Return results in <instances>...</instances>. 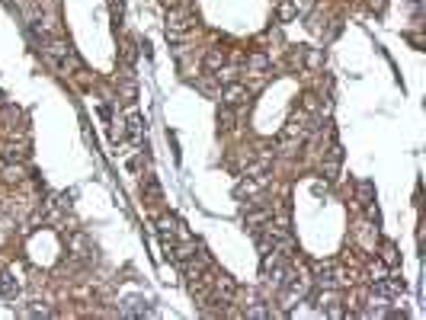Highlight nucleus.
<instances>
[{"label":"nucleus","instance_id":"nucleus-1","mask_svg":"<svg viewBox=\"0 0 426 320\" xmlns=\"http://www.w3.org/2000/svg\"><path fill=\"white\" fill-rule=\"evenodd\" d=\"M192 29H196V17H192L189 3L170 7V13H167V39H170V42H183Z\"/></svg>","mask_w":426,"mask_h":320},{"label":"nucleus","instance_id":"nucleus-2","mask_svg":"<svg viewBox=\"0 0 426 320\" xmlns=\"http://www.w3.org/2000/svg\"><path fill=\"white\" fill-rule=\"evenodd\" d=\"M250 87H243V84H225V90L218 93V100H221V106H231V109H243V106L250 103Z\"/></svg>","mask_w":426,"mask_h":320},{"label":"nucleus","instance_id":"nucleus-3","mask_svg":"<svg viewBox=\"0 0 426 320\" xmlns=\"http://www.w3.org/2000/svg\"><path fill=\"white\" fill-rule=\"evenodd\" d=\"M209 279H212V298L215 301H231L237 294V282L228 272H212Z\"/></svg>","mask_w":426,"mask_h":320},{"label":"nucleus","instance_id":"nucleus-4","mask_svg":"<svg viewBox=\"0 0 426 320\" xmlns=\"http://www.w3.org/2000/svg\"><path fill=\"white\" fill-rule=\"evenodd\" d=\"M340 164H343V147H340L337 141H333L331 151H324V160H321V176H324V180H327V182L337 180Z\"/></svg>","mask_w":426,"mask_h":320},{"label":"nucleus","instance_id":"nucleus-5","mask_svg":"<svg viewBox=\"0 0 426 320\" xmlns=\"http://www.w3.org/2000/svg\"><path fill=\"white\" fill-rule=\"evenodd\" d=\"M404 292H407V282H404L400 276H394V272L375 282V294H382L385 301H391V298H400Z\"/></svg>","mask_w":426,"mask_h":320},{"label":"nucleus","instance_id":"nucleus-6","mask_svg":"<svg viewBox=\"0 0 426 320\" xmlns=\"http://www.w3.org/2000/svg\"><path fill=\"white\" fill-rule=\"evenodd\" d=\"M343 272H340L333 263H314V285L321 288H337Z\"/></svg>","mask_w":426,"mask_h":320},{"label":"nucleus","instance_id":"nucleus-7","mask_svg":"<svg viewBox=\"0 0 426 320\" xmlns=\"http://www.w3.org/2000/svg\"><path fill=\"white\" fill-rule=\"evenodd\" d=\"M29 157V141H7L0 144V164H23Z\"/></svg>","mask_w":426,"mask_h":320},{"label":"nucleus","instance_id":"nucleus-8","mask_svg":"<svg viewBox=\"0 0 426 320\" xmlns=\"http://www.w3.org/2000/svg\"><path fill=\"white\" fill-rule=\"evenodd\" d=\"M122 135H125L131 144H141V141H145V119H141L135 109L122 119Z\"/></svg>","mask_w":426,"mask_h":320},{"label":"nucleus","instance_id":"nucleus-9","mask_svg":"<svg viewBox=\"0 0 426 320\" xmlns=\"http://www.w3.org/2000/svg\"><path fill=\"white\" fill-rule=\"evenodd\" d=\"M23 285H19L17 272H0V298H7V301H17Z\"/></svg>","mask_w":426,"mask_h":320},{"label":"nucleus","instance_id":"nucleus-10","mask_svg":"<svg viewBox=\"0 0 426 320\" xmlns=\"http://www.w3.org/2000/svg\"><path fill=\"white\" fill-rule=\"evenodd\" d=\"M378 256H382V263L388 269H398L400 266V253H398V247H394L391 241H382V247H378Z\"/></svg>","mask_w":426,"mask_h":320},{"label":"nucleus","instance_id":"nucleus-11","mask_svg":"<svg viewBox=\"0 0 426 320\" xmlns=\"http://www.w3.org/2000/svg\"><path fill=\"white\" fill-rule=\"evenodd\" d=\"M276 17L282 19V23L295 19L298 17V0H276Z\"/></svg>","mask_w":426,"mask_h":320},{"label":"nucleus","instance_id":"nucleus-12","mask_svg":"<svg viewBox=\"0 0 426 320\" xmlns=\"http://www.w3.org/2000/svg\"><path fill=\"white\" fill-rule=\"evenodd\" d=\"M356 199H359V205H362V208H369L375 202V186L369 180H359L356 182Z\"/></svg>","mask_w":426,"mask_h":320},{"label":"nucleus","instance_id":"nucleus-13","mask_svg":"<svg viewBox=\"0 0 426 320\" xmlns=\"http://www.w3.org/2000/svg\"><path fill=\"white\" fill-rule=\"evenodd\" d=\"M234 119H237V109H231V106H221V109H218V129L221 131L234 129Z\"/></svg>","mask_w":426,"mask_h":320},{"label":"nucleus","instance_id":"nucleus-14","mask_svg":"<svg viewBox=\"0 0 426 320\" xmlns=\"http://www.w3.org/2000/svg\"><path fill=\"white\" fill-rule=\"evenodd\" d=\"M225 61L228 58H225V52H221V48H209V52H205V70H209V74H215Z\"/></svg>","mask_w":426,"mask_h":320},{"label":"nucleus","instance_id":"nucleus-15","mask_svg":"<svg viewBox=\"0 0 426 320\" xmlns=\"http://www.w3.org/2000/svg\"><path fill=\"white\" fill-rule=\"evenodd\" d=\"M119 93H122V100H125V103H131V100L138 96V87H135V80H131L129 70H125V77H122V84H119Z\"/></svg>","mask_w":426,"mask_h":320},{"label":"nucleus","instance_id":"nucleus-16","mask_svg":"<svg viewBox=\"0 0 426 320\" xmlns=\"http://www.w3.org/2000/svg\"><path fill=\"white\" fill-rule=\"evenodd\" d=\"M247 317H253V320H266V317H272V311L270 308H263V304H253V308H247Z\"/></svg>","mask_w":426,"mask_h":320},{"label":"nucleus","instance_id":"nucleus-17","mask_svg":"<svg viewBox=\"0 0 426 320\" xmlns=\"http://www.w3.org/2000/svg\"><path fill=\"white\" fill-rule=\"evenodd\" d=\"M23 317H48V308H26Z\"/></svg>","mask_w":426,"mask_h":320},{"label":"nucleus","instance_id":"nucleus-18","mask_svg":"<svg viewBox=\"0 0 426 320\" xmlns=\"http://www.w3.org/2000/svg\"><path fill=\"white\" fill-rule=\"evenodd\" d=\"M311 189H314V196H321V192H327V182L314 180V182H311Z\"/></svg>","mask_w":426,"mask_h":320},{"label":"nucleus","instance_id":"nucleus-19","mask_svg":"<svg viewBox=\"0 0 426 320\" xmlns=\"http://www.w3.org/2000/svg\"><path fill=\"white\" fill-rule=\"evenodd\" d=\"M385 7H388V0H372V10H375V13H382Z\"/></svg>","mask_w":426,"mask_h":320},{"label":"nucleus","instance_id":"nucleus-20","mask_svg":"<svg viewBox=\"0 0 426 320\" xmlns=\"http://www.w3.org/2000/svg\"><path fill=\"white\" fill-rule=\"evenodd\" d=\"M414 3H420V0H414Z\"/></svg>","mask_w":426,"mask_h":320}]
</instances>
